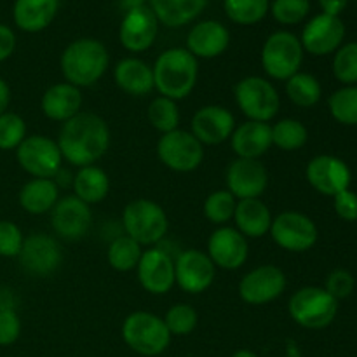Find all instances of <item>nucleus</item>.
I'll return each instance as SVG.
<instances>
[{"instance_id": "1", "label": "nucleus", "mask_w": 357, "mask_h": 357, "mask_svg": "<svg viewBox=\"0 0 357 357\" xmlns=\"http://www.w3.org/2000/svg\"><path fill=\"white\" fill-rule=\"evenodd\" d=\"M58 146L63 160L75 167L94 166L110 149L112 135L107 121L93 112H80L59 129Z\"/></svg>"}, {"instance_id": "2", "label": "nucleus", "mask_w": 357, "mask_h": 357, "mask_svg": "<svg viewBox=\"0 0 357 357\" xmlns=\"http://www.w3.org/2000/svg\"><path fill=\"white\" fill-rule=\"evenodd\" d=\"M152 72L153 87L159 96L181 101L197 86L199 59L185 47H171L160 52Z\"/></svg>"}, {"instance_id": "3", "label": "nucleus", "mask_w": 357, "mask_h": 357, "mask_svg": "<svg viewBox=\"0 0 357 357\" xmlns=\"http://www.w3.org/2000/svg\"><path fill=\"white\" fill-rule=\"evenodd\" d=\"M110 63V54L103 42L96 38H77L65 47L59 58L65 82L84 89L103 79Z\"/></svg>"}, {"instance_id": "4", "label": "nucleus", "mask_w": 357, "mask_h": 357, "mask_svg": "<svg viewBox=\"0 0 357 357\" xmlns=\"http://www.w3.org/2000/svg\"><path fill=\"white\" fill-rule=\"evenodd\" d=\"M122 229L139 246L152 248L162 243L169 230V220L159 202L135 199L122 211Z\"/></svg>"}, {"instance_id": "5", "label": "nucleus", "mask_w": 357, "mask_h": 357, "mask_svg": "<svg viewBox=\"0 0 357 357\" xmlns=\"http://www.w3.org/2000/svg\"><path fill=\"white\" fill-rule=\"evenodd\" d=\"M122 340L132 352L145 357L160 356L171 344L164 319L146 310L131 312L122 323Z\"/></svg>"}, {"instance_id": "6", "label": "nucleus", "mask_w": 357, "mask_h": 357, "mask_svg": "<svg viewBox=\"0 0 357 357\" xmlns=\"http://www.w3.org/2000/svg\"><path fill=\"white\" fill-rule=\"evenodd\" d=\"M234 100L246 121L271 124L281 108V96L275 86L260 75H248L241 79L234 87Z\"/></svg>"}, {"instance_id": "7", "label": "nucleus", "mask_w": 357, "mask_h": 357, "mask_svg": "<svg viewBox=\"0 0 357 357\" xmlns=\"http://www.w3.org/2000/svg\"><path fill=\"white\" fill-rule=\"evenodd\" d=\"M288 312L298 326L305 330H323L337 317L338 300L319 286H303L289 298Z\"/></svg>"}, {"instance_id": "8", "label": "nucleus", "mask_w": 357, "mask_h": 357, "mask_svg": "<svg viewBox=\"0 0 357 357\" xmlns=\"http://www.w3.org/2000/svg\"><path fill=\"white\" fill-rule=\"evenodd\" d=\"M303 52L305 51L302 47V42L296 35L284 30L274 31L268 35L261 47V68L272 80L286 82L289 77L298 73L302 68Z\"/></svg>"}, {"instance_id": "9", "label": "nucleus", "mask_w": 357, "mask_h": 357, "mask_svg": "<svg viewBox=\"0 0 357 357\" xmlns=\"http://www.w3.org/2000/svg\"><path fill=\"white\" fill-rule=\"evenodd\" d=\"M157 157L174 173H192L204 162V145L185 129L160 135L157 142Z\"/></svg>"}, {"instance_id": "10", "label": "nucleus", "mask_w": 357, "mask_h": 357, "mask_svg": "<svg viewBox=\"0 0 357 357\" xmlns=\"http://www.w3.org/2000/svg\"><path fill=\"white\" fill-rule=\"evenodd\" d=\"M268 236L281 250L289 253H305L316 246L319 230L312 218L300 211H282L272 218Z\"/></svg>"}, {"instance_id": "11", "label": "nucleus", "mask_w": 357, "mask_h": 357, "mask_svg": "<svg viewBox=\"0 0 357 357\" xmlns=\"http://www.w3.org/2000/svg\"><path fill=\"white\" fill-rule=\"evenodd\" d=\"M17 164L31 178H54L63 167L58 142L44 135H31L16 149Z\"/></svg>"}, {"instance_id": "12", "label": "nucleus", "mask_w": 357, "mask_h": 357, "mask_svg": "<svg viewBox=\"0 0 357 357\" xmlns=\"http://www.w3.org/2000/svg\"><path fill=\"white\" fill-rule=\"evenodd\" d=\"M286 286L288 279L282 268L267 264L255 267L253 271L244 274L237 286V291L244 303L260 307L278 300L286 291Z\"/></svg>"}, {"instance_id": "13", "label": "nucleus", "mask_w": 357, "mask_h": 357, "mask_svg": "<svg viewBox=\"0 0 357 357\" xmlns=\"http://www.w3.org/2000/svg\"><path fill=\"white\" fill-rule=\"evenodd\" d=\"M216 278L211 258L201 250H183L174 257V284L188 295L208 291Z\"/></svg>"}, {"instance_id": "14", "label": "nucleus", "mask_w": 357, "mask_h": 357, "mask_svg": "<svg viewBox=\"0 0 357 357\" xmlns=\"http://www.w3.org/2000/svg\"><path fill=\"white\" fill-rule=\"evenodd\" d=\"M20 264L24 271L35 278L52 275L63 264V250L58 239L44 232H33L24 237L21 246Z\"/></svg>"}, {"instance_id": "15", "label": "nucleus", "mask_w": 357, "mask_h": 357, "mask_svg": "<svg viewBox=\"0 0 357 357\" xmlns=\"http://www.w3.org/2000/svg\"><path fill=\"white\" fill-rule=\"evenodd\" d=\"M139 286L150 295H166L174 284V257L160 246L143 251L136 267Z\"/></svg>"}, {"instance_id": "16", "label": "nucleus", "mask_w": 357, "mask_h": 357, "mask_svg": "<svg viewBox=\"0 0 357 357\" xmlns=\"http://www.w3.org/2000/svg\"><path fill=\"white\" fill-rule=\"evenodd\" d=\"M206 255L211 258L216 268L237 271L244 267L250 257V243L236 227L223 225L213 230L208 239Z\"/></svg>"}, {"instance_id": "17", "label": "nucleus", "mask_w": 357, "mask_h": 357, "mask_svg": "<svg viewBox=\"0 0 357 357\" xmlns=\"http://www.w3.org/2000/svg\"><path fill=\"white\" fill-rule=\"evenodd\" d=\"M93 225V209L75 195L59 197L51 211V227L65 241H80Z\"/></svg>"}, {"instance_id": "18", "label": "nucleus", "mask_w": 357, "mask_h": 357, "mask_svg": "<svg viewBox=\"0 0 357 357\" xmlns=\"http://www.w3.org/2000/svg\"><path fill=\"white\" fill-rule=\"evenodd\" d=\"M225 183L237 201L261 199L268 187V171L260 160L236 157L227 167Z\"/></svg>"}, {"instance_id": "19", "label": "nucleus", "mask_w": 357, "mask_h": 357, "mask_svg": "<svg viewBox=\"0 0 357 357\" xmlns=\"http://www.w3.org/2000/svg\"><path fill=\"white\" fill-rule=\"evenodd\" d=\"M236 126V117L229 108L222 105H206L192 117L190 132L204 146H215L229 142Z\"/></svg>"}, {"instance_id": "20", "label": "nucleus", "mask_w": 357, "mask_h": 357, "mask_svg": "<svg viewBox=\"0 0 357 357\" xmlns=\"http://www.w3.org/2000/svg\"><path fill=\"white\" fill-rule=\"evenodd\" d=\"M159 20L150 6L124 13L121 28H119V40L122 47L135 54L149 51L159 33Z\"/></svg>"}, {"instance_id": "21", "label": "nucleus", "mask_w": 357, "mask_h": 357, "mask_svg": "<svg viewBox=\"0 0 357 357\" xmlns=\"http://www.w3.org/2000/svg\"><path fill=\"white\" fill-rule=\"evenodd\" d=\"M305 176L314 190L328 197H335L338 192L347 190L352 180L347 164L335 155H317L310 159Z\"/></svg>"}, {"instance_id": "22", "label": "nucleus", "mask_w": 357, "mask_h": 357, "mask_svg": "<svg viewBox=\"0 0 357 357\" xmlns=\"http://www.w3.org/2000/svg\"><path fill=\"white\" fill-rule=\"evenodd\" d=\"M345 37V24L340 17L319 14L314 16L309 23L303 26L302 42L303 51L312 56H326L337 52Z\"/></svg>"}, {"instance_id": "23", "label": "nucleus", "mask_w": 357, "mask_h": 357, "mask_svg": "<svg viewBox=\"0 0 357 357\" xmlns=\"http://www.w3.org/2000/svg\"><path fill=\"white\" fill-rule=\"evenodd\" d=\"M230 45V31L215 20L199 21L187 35V51L197 59H215Z\"/></svg>"}, {"instance_id": "24", "label": "nucleus", "mask_w": 357, "mask_h": 357, "mask_svg": "<svg viewBox=\"0 0 357 357\" xmlns=\"http://www.w3.org/2000/svg\"><path fill=\"white\" fill-rule=\"evenodd\" d=\"M82 91L68 82L52 84L40 100V110L49 121L61 122L73 119L82 112Z\"/></svg>"}, {"instance_id": "25", "label": "nucleus", "mask_w": 357, "mask_h": 357, "mask_svg": "<svg viewBox=\"0 0 357 357\" xmlns=\"http://www.w3.org/2000/svg\"><path fill=\"white\" fill-rule=\"evenodd\" d=\"M229 142L236 157L260 160V157L272 149L271 124L244 121L243 124L236 126Z\"/></svg>"}, {"instance_id": "26", "label": "nucleus", "mask_w": 357, "mask_h": 357, "mask_svg": "<svg viewBox=\"0 0 357 357\" xmlns=\"http://www.w3.org/2000/svg\"><path fill=\"white\" fill-rule=\"evenodd\" d=\"M114 80L122 93L135 98H143L155 89L152 66L139 58L121 59L114 68Z\"/></svg>"}, {"instance_id": "27", "label": "nucleus", "mask_w": 357, "mask_h": 357, "mask_svg": "<svg viewBox=\"0 0 357 357\" xmlns=\"http://www.w3.org/2000/svg\"><path fill=\"white\" fill-rule=\"evenodd\" d=\"M272 213L268 206L261 199H244L237 201L234 222L236 229L243 234L246 239H260L271 232Z\"/></svg>"}, {"instance_id": "28", "label": "nucleus", "mask_w": 357, "mask_h": 357, "mask_svg": "<svg viewBox=\"0 0 357 357\" xmlns=\"http://www.w3.org/2000/svg\"><path fill=\"white\" fill-rule=\"evenodd\" d=\"M58 9L59 0H16L13 17L20 30L37 33L54 21Z\"/></svg>"}, {"instance_id": "29", "label": "nucleus", "mask_w": 357, "mask_h": 357, "mask_svg": "<svg viewBox=\"0 0 357 357\" xmlns=\"http://www.w3.org/2000/svg\"><path fill=\"white\" fill-rule=\"evenodd\" d=\"M20 206L30 215L51 213L59 201V187L51 178H31L21 187Z\"/></svg>"}, {"instance_id": "30", "label": "nucleus", "mask_w": 357, "mask_h": 357, "mask_svg": "<svg viewBox=\"0 0 357 357\" xmlns=\"http://www.w3.org/2000/svg\"><path fill=\"white\" fill-rule=\"evenodd\" d=\"M73 195L86 204H100L110 194V176L98 166L79 167L72 181Z\"/></svg>"}, {"instance_id": "31", "label": "nucleus", "mask_w": 357, "mask_h": 357, "mask_svg": "<svg viewBox=\"0 0 357 357\" xmlns=\"http://www.w3.org/2000/svg\"><path fill=\"white\" fill-rule=\"evenodd\" d=\"M208 6V0H150L160 24L167 28H180L192 23Z\"/></svg>"}, {"instance_id": "32", "label": "nucleus", "mask_w": 357, "mask_h": 357, "mask_svg": "<svg viewBox=\"0 0 357 357\" xmlns=\"http://www.w3.org/2000/svg\"><path fill=\"white\" fill-rule=\"evenodd\" d=\"M286 96L289 98L293 105L300 108H310L314 105L319 103L321 96H323V87L317 77L312 73L298 72L293 77L286 80Z\"/></svg>"}, {"instance_id": "33", "label": "nucleus", "mask_w": 357, "mask_h": 357, "mask_svg": "<svg viewBox=\"0 0 357 357\" xmlns=\"http://www.w3.org/2000/svg\"><path fill=\"white\" fill-rule=\"evenodd\" d=\"M143 255V246H139L135 239L122 234L112 239L107 250V260L114 271L131 272L136 271L139 258Z\"/></svg>"}, {"instance_id": "34", "label": "nucleus", "mask_w": 357, "mask_h": 357, "mask_svg": "<svg viewBox=\"0 0 357 357\" xmlns=\"http://www.w3.org/2000/svg\"><path fill=\"white\" fill-rule=\"evenodd\" d=\"M272 146H278L284 152H296L303 149L309 139V131L298 119H281L271 124Z\"/></svg>"}, {"instance_id": "35", "label": "nucleus", "mask_w": 357, "mask_h": 357, "mask_svg": "<svg viewBox=\"0 0 357 357\" xmlns=\"http://www.w3.org/2000/svg\"><path fill=\"white\" fill-rule=\"evenodd\" d=\"M146 117H149L152 128L157 129L160 135L180 129V108H178V101L171 100V98H153L146 108Z\"/></svg>"}, {"instance_id": "36", "label": "nucleus", "mask_w": 357, "mask_h": 357, "mask_svg": "<svg viewBox=\"0 0 357 357\" xmlns=\"http://www.w3.org/2000/svg\"><path fill=\"white\" fill-rule=\"evenodd\" d=\"M223 9L230 21L251 26L267 16L271 10V0H223Z\"/></svg>"}, {"instance_id": "37", "label": "nucleus", "mask_w": 357, "mask_h": 357, "mask_svg": "<svg viewBox=\"0 0 357 357\" xmlns=\"http://www.w3.org/2000/svg\"><path fill=\"white\" fill-rule=\"evenodd\" d=\"M236 208L237 199L227 188H220V190H213L206 197L204 206H202V213H204L206 220L211 222L213 225L223 227L229 222H232Z\"/></svg>"}, {"instance_id": "38", "label": "nucleus", "mask_w": 357, "mask_h": 357, "mask_svg": "<svg viewBox=\"0 0 357 357\" xmlns=\"http://www.w3.org/2000/svg\"><path fill=\"white\" fill-rule=\"evenodd\" d=\"M331 117L344 126H357V86L335 91L328 100Z\"/></svg>"}, {"instance_id": "39", "label": "nucleus", "mask_w": 357, "mask_h": 357, "mask_svg": "<svg viewBox=\"0 0 357 357\" xmlns=\"http://www.w3.org/2000/svg\"><path fill=\"white\" fill-rule=\"evenodd\" d=\"M171 337H187L197 328L199 314L188 303H174L162 317Z\"/></svg>"}, {"instance_id": "40", "label": "nucleus", "mask_w": 357, "mask_h": 357, "mask_svg": "<svg viewBox=\"0 0 357 357\" xmlns=\"http://www.w3.org/2000/svg\"><path fill=\"white\" fill-rule=\"evenodd\" d=\"M333 73L345 86L357 84V42H349L337 49L333 58Z\"/></svg>"}, {"instance_id": "41", "label": "nucleus", "mask_w": 357, "mask_h": 357, "mask_svg": "<svg viewBox=\"0 0 357 357\" xmlns=\"http://www.w3.org/2000/svg\"><path fill=\"white\" fill-rule=\"evenodd\" d=\"M26 138V122L14 112L0 115V150H16Z\"/></svg>"}, {"instance_id": "42", "label": "nucleus", "mask_w": 357, "mask_h": 357, "mask_svg": "<svg viewBox=\"0 0 357 357\" xmlns=\"http://www.w3.org/2000/svg\"><path fill=\"white\" fill-rule=\"evenodd\" d=\"M309 0H274L271 2V13L281 24H298L309 16Z\"/></svg>"}, {"instance_id": "43", "label": "nucleus", "mask_w": 357, "mask_h": 357, "mask_svg": "<svg viewBox=\"0 0 357 357\" xmlns=\"http://www.w3.org/2000/svg\"><path fill=\"white\" fill-rule=\"evenodd\" d=\"M24 236L16 223L9 220L0 222V257L14 258L20 255Z\"/></svg>"}, {"instance_id": "44", "label": "nucleus", "mask_w": 357, "mask_h": 357, "mask_svg": "<svg viewBox=\"0 0 357 357\" xmlns=\"http://www.w3.org/2000/svg\"><path fill=\"white\" fill-rule=\"evenodd\" d=\"M354 286H356L354 275H352L349 271H344V268H337V271H333L330 275H328L324 289H326L335 300H342L352 295Z\"/></svg>"}, {"instance_id": "45", "label": "nucleus", "mask_w": 357, "mask_h": 357, "mask_svg": "<svg viewBox=\"0 0 357 357\" xmlns=\"http://www.w3.org/2000/svg\"><path fill=\"white\" fill-rule=\"evenodd\" d=\"M21 335V319L16 309L0 312V347L13 345Z\"/></svg>"}, {"instance_id": "46", "label": "nucleus", "mask_w": 357, "mask_h": 357, "mask_svg": "<svg viewBox=\"0 0 357 357\" xmlns=\"http://www.w3.org/2000/svg\"><path fill=\"white\" fill-rule=\"evenodd\" d=\"M335 213L345 222H357V194L351 188L338 192L333 197Z\"/></svg>"}, {"instance_id": "47", "label": "nucleus", "mask_w": 357, "mask_h": 357, "mask_svg": "<svg viewBox=\"0 0 357 357\" xmlns=\"http://www.w3.org/2000/svg\"><path fill=\"white\" fill-rule=\"evenodd\" d=\"M16 49V35L7 24H0V63L10 58Z\"/></svg>"}, {"instance_id": "48", "label": "nucleus", "mask_w": 357, "mask_h": 357, "mask_svg": "<svg viewBox=\"0 0 357 357\" xmlns=\"http://www.w3.org/2000/svg\"><path fill=\"white\" fill-rule=\"evenodd\" d=\"M349 0H319V6L323 9V14L328 16H340L344 9L347 7Z\"/></svg>"}, {"instance_id": "49", "label": "nucleus", "mask_w": 357, "mask_h": 357, "mask_svg": "<svg viewBox=\"0 0 357 357\" xmlns=\"http://www.w3.org/2000/svg\"><path fill=\"white\" fill-rule=\"evenodd\" d=\"M9 103H10V89L9 86H7L6 80L0 77V115L6 114Z\"/></svg>"}, {"instance_id": "50", "label": "nucleus", "mask_w": 357, "mask_h": 357, "mask_svg": "<svg viewBox=\"0 0 357 357\" xmlns=\"http://www.w3.org/2000/svg\"><path fill=\"white\" fill-rule=\"evenodd\" d=\"M9 309H14L13 295L9 293V289H0V312Z\"/></svg>"}, {"instance_id": "51", "label": "nucleus", "mask_w": 357, "mask_h": 357, "mask_svg": "<svg viewBox=\"0 0 357 357\" xmlns=\"http://www.w3.org/2000/svg\"><path fill=\"white\" fill-rule=\"evenodd\" d=\"M149 0H121V7L124 9V13H129L132 9H139V7H145Z\"/></svg>"}, {"instance_id": "52", "label": "nucleus", "mask_w": 357, "mask_h": 357, "mask_svg": "<svg viewBox=\"0 0 357 357\" xmlns=\"http://www.w3.org/2000/svg\"><path fill=\"white\" fill-rule=\"evenodd\" d=\"M286 357H302V352L295 340H286Z\"/></svg>"}, {"instance_id": "53", "label": "nucleus", "mask_w": 357, "mask_h": 357, "mask_svg": "<svg viewBox=\"0 0 357 357\" xmlns=\"http://www.w3.org/2000/svg\"><path fill=\"white\" fill-rule=\"evenodd\" d=\"M232 357H258V356L255 354L253 351H250V349H239V351L234 352Z\"/></svg>"}]
</instances>
